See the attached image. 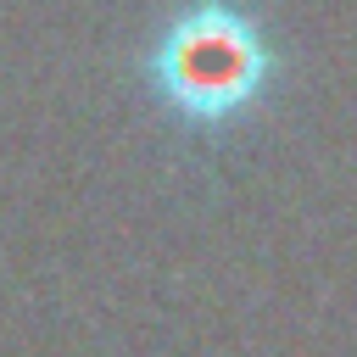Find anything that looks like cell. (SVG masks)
Segmentation results:
<instances>
[{"label": "cell", "mask_w": 357, "mask_h": 357, "mask_svg": "<svg viewBox=\"0 0 357 357\" xmlns=\"http://www.w3.org/2000/svg\"><path fill=\"white\" fill-rule=\"evenodd\" d=\"M139 78L178 128L229 134L268 100L279 50L245 0H178L139 50Z\"/></svg>", "instance_id": "obj_1"}]
</instances>
